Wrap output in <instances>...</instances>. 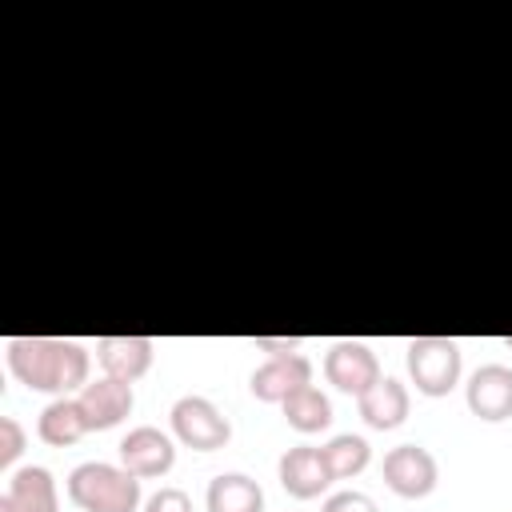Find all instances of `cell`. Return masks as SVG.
Listing matches in <instances>:
<instances>
[{"instance_id": "1", "label": "cell", "mask_w": 512, "mask_h": 512, "mask_svg": "<svg viewBox=\"0 0 512 512\" xmlns=\"http://www.w3.org/2000/svg\"><path fill=\"white\" fill-rule=\"evenodd\" d=\"M8 368L12 376L32 388V392H48V396H68L80 392L88 384V348L76 340H60V336H12L4 344Z\"/></svg>"}, {"instance_id": "2", "label": "cell", "mask_w": 512, "mask_h": 512, "mask_svg": "<svg viewBox=\"0 0 512 512\" xmlns=\"http://www.w3.org/2000/svg\"><path fill=\"white\" fill-rule=\"evenodd\" d=\"M68 500L80 512H140V476L124 464L84 460L68 472Z\"/></svg>"}, {"instance_id": "3", "label": "cell", "mask_w": 512, "mask_h": 512, "mask_svg": "<svg viewBox=\"0 0 512 512\" xmlns=\"http://www.w3.org/2000/svg\"><path fill=\"white\" fill-rule=\"evenodd\" d=\"M408 376L424 396H448L460 384V344L448 336H416L404 348Z\"/></svg>"}, {"instance_id": "4", "label": "cell", "mask_w": 512, "mask_h": 512, "mask_svg": "<svg viewBox=\"0 0 512 512\" xmlns=\"http://www.w3.org/2000/svg\"><path fill=\"white\" fill-rule=\"evenodd\" d=\"M168 420H172V436L192 452H216L232 440L228 416L208 396H180L172 404Z\"/></svg>"}, {"instance_id": "5", "label": "cell", "mask_w": 512, "mask_h": 512, "mask_svg": "<svg viewBox=\"0 0 512 512\" xmlns=\"http://www.w3.org/2000/svg\"><path fill=\"white\" fill-rule=\"evenodd\" d=\"M380 472H384V484H388L396 496H404V500L428 496V492L436 488V480H440L436 456H432L428 448H420V444H396V448H388Z\"/></svg>"}, {"instance_id": "6", "label": "cell", "mask_w": 512, "mask_h": 512, "mask_svg": "<svg viewBox=\"0 0 512 512\" xmlns=\"http://www.w3.org/2000/svg\"><path fill=\"white\" fill-rule=\"evenodd\" d=\"M324 376L336 392L364 396L380 380V360L364 340H336L324 356Z\"/></svg>"}, {"instance_id": "7", "label": "cell", "mask_w": 512, "mask_h": 512, "mask_svg": "<svg viewBox=\"0 0 512 512\" xmlns=\"http://www.w3.org/2000/svg\"><path fill=\"white\" fill-rule=\"evenodd\" d=\"M76 404L84 412V424L88 432H108L116 424L128 420V412L136 408V392L128 380H112V376H100V380H88L80 392H76Z\"/></svg>"}, {"instance_id": "8", "label": "cell", "mask_w": 512, "mask_h": 512, "mask_svg": "<svg viewBox=\"0 0 512 512\" xmlns=\"http://www.w3.org/2000/svg\"><path fill=\"white\" fill-rule=\"evenodd\" d=\"M120 464L140 476V480H156V476H168L172 464H176V444L168 432L152 428V424H140L132 428L124 440H120Z\"/></svg>"}, {"instance_id": "9", "label": "cell", "mask_w": 512, "mask_h": 512, "mask_svg": "<svg viewBox=\"0 0 512 512\" xmlns=\"http://www.w3.org/2000/svg\"><path fill=\"white\" fill-rule=\"evenodd\" d=\"M276 476H280V488L292 496V500H316L328 492L332 484V472H328V460L320 448L312 444H296L280 456L276 464Z\"/></svg>"}, {"instance_id": "10", "label": "cell", "mask_w": 512, "mask_h": 512, "mask_svg": "<svg viewBox=\"0 0 512 512\" xmlns=\"http://www.w3.org/2000/svg\"><path fill=\"white\" fill-rule=\"evenodd\" d=\"M464 400L476 420H488V424L508 420L512 416V368L480 364L464 384Z\"/></svg>"}, {"instance_id": "11", "label": "cell", "mask_w": 512, "mask_h": 512, "mask_svg": "<svg viewBox=\"0 0 512 512\" xmlns=\"http://www.w3.org/2000/svg\"><path fill=\"white\" fill-rule=\"evenodd\" d=\"M300 384H312V360H308L304 352L268 356V360L252 372V380H248L252 396L264 400V404H284Z\"/></svg>"}, {"instance_id": "12", "label": "cell", "mask_w": 512, "mask_h": 512, "mask_svg": "<svg viewBox=\"0 0 512 512\" xmlns=\"http://www.w3.org/2000/svg\"><path fill=\"white\" fill-rule=\"evenodd\" d=\"M156 344L148 336H100L96 340V364L112 380H140L152 368Z\"/></svg>"}, {"instance_id": "13", "label": "cell", "mask_w": 512, "mask_h": 512, "mask_svg": "<svg viewBox=\"0 0 512 512\" xmlns=\"http://www.w3.org/2000/svg\"><path fill=\"white\" fill-rule=\"evenodd\" d=\"M0 512H60L56 480L48 468L28 464L8 476V488L0 496Z\"/></svg>"}, {"instance_id": "14", "label": "cell", "mask_w": 512, "mask_h": 512, "mask_svg": "<svg viewBox=\"0 0 512 512\" xmlns=\"http://www.w3.org/2000/svg\"><path fill=\"white\" fill-rule=\"evenodd\" d=\"M408 388L396 380V376H380L364 396H356V408H360V420L376 432H388V428H400L404 416H408Z\"/></svg>"}, {"instance_id": "15", "label": "cell", "mask_w": 512, "mask_h": 512, "mask_svg": "<svg viewBox=\"0 0 512 512\" xmlns=\"http://www.w3.org/2000/svg\"><path fill=\"white\" fill-rule=\"evenodd\" d=\"M204 504H208V512H264V492L244 472H220V476H212Z\"/></svg>"}, {"instance_id": "16", "label": "cell", "mask_w": 512, "mask_h": 512, "mask_svg": "<svg viewBox=\"0 0 512 512\" xmlns=\"http://www.w3.org/2000/svg\"><path fill=\"white\" fill-rule=\"evenodd\" d=\"M36 436H40L44 444H52V448H68V444H76L80 436H88V424H84V412H80L76 396H56V400L40 412Z\"/></svg>"}, {"instance_id": "17", "label": "cell", "mask_w": 512, "mask_h": 512, "mask_svg": "<svg viewBox=\"0 0 512 512\" xmlns=\"http://www.w3.org/2000/svg\"><path fill=\"white\" fill-rule=\"evenodd\" d=\"M280 408H284V420H288L296 432H304V436L324 432V428L332 424V404H328V396H324L316 384H300Z\"/></svg>"}, {"instance_id": "18", "label": "cell", "mask_w": 512, "mask_h": 512, "mask_svg": "<svg viewBox=\"0 0 512 512\" xmlns=\"http://www.w3.org/2000/svg\"><path fill=\"white\" fill-rule=\"evenodd\" d=\"M320 452H324V460H328L332 480H352V476H360V472L368 468V460H372L368 440H364V436H352V432L332 436Z\"/></svg>"}, {"instance_id": "19", "label": "cell", "mask_w": 512, "mask_h": 512, "mask_svg": "<svg viewBox=\"0 0 512 512\" xmlns=\"http://www.w3.org/2000/svg\"><path fill=\"white\" fill-rule=\"evenodd\" d=\"M24 452V428L16 416H0V468H12Z\"/></svg>"}, {"instance_id": "20", "label": "cell", "mask_w": 512, "mask_h": 512, "mask_svg": "<svg viewBox=\"0 0 512 512\" xmlns=\"http://www.w3.org/2000/svg\"><path fill=\"white\" fill-rule=\"evenodd\" d=\"M320 512H380V508H376V500H372L368 492L344 488V492H332V496L324 500V508H320Z\"/></svg>"}, {"instance_id": "21", "label": "cell", "mask_w": 512, "mask_h": 512, "mask_svg": "<svg viewBox=\"0 0 512 512\" xmlns=\"http://www.w3.org/2000/svg\"><path fill=\"white\" fill-rule=\"evenodd\" d=\"M144 512H192V496L184 488H156L144 500Z\"/></svg>"}, {"instance_id": "22", "label": "cell", "mask_w": 512, "mask_h": 512, "mask_svg": "<svg viewBox=\"0 0 512 512\" xmlns=\"http://www.w3.org/2000/svg\"><path fill=\"white\" fill-rule=\"evenodd\" d=\"M260 352H268V356H288V352H296L300 348V340L296 336H256L252 340Z\"/></svg>"}, {"instance_id": "23", "label": "cell", "mask_w": 512, "mask_h": 512, "mask_svg": "<svg viewBox=\"0 0 512 512\" xmlns=\"http://www.w3.org/2000/svg\"><path fill=\"white\" fill-rule=\"evenodd\" d=\"M504 348H512V336H504Z\"/></svg>"}]
</instances>
